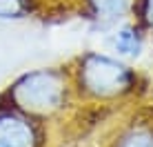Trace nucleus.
Instances as JSON below:
<instances>
[{
    "label": "nucleus",
    "mask_w": 153,
    "mask_h": 147,
    "mask_svg": "<svg viewBox=\"0 0 153 147\" xmlns=\"http://www.w3.org/2000/svg\"><path fill=\"white\" fill-rule=\"evenodd\" d=\"M69 74L73 94L98 103H109L129 96L138 89L140 82V74L126 60L96 49L76 56L69 65Z\"/></svg>",
    "instance_id": "obj_1"
},
{
    "label": "nucleus",
    "mask_w": 153,
    "mask_h": 147,
    "mask_svg": "<svg viewBox=\"0 0 153 147\" xmlns=\"http://www.w3.org/2000/svg\"><path fill=\"white\" fill-rule=\"evenodd\" d=\"M7 96L11 107L31 118L60 114L73 96L69 67H40L25 71L9 85Z\"/></svg>",
    "instance_id": "obj_2"
},
{
    "label": "nucleus",
    "mask_w": 153,
    "mask_h": 147,
    "mask_svg": "<svg viewBox=\"0 0 153 147\" xmlns=\"http://www.w3.org/2000/svg\"><path fill=\"white\" fill-rule=\"evenodd\" d=\"M0 147H40L36 120L16 107L0 109Z\"/></svg>",
    "instance_id": "obj_3"
},
{
    "label": "nucleus",
    "mask_w": 153,
    "mask_h": 147,
    "mask_svg": "<svg viewBox=\"0 0 153 147\" xmlns=\"http://www.w3.org/2000/svg\"><path fill=\"white\" fill-rule=\"evenodd\" d=\"M104 43H107V49L111 51L113 56L122 60H138L142 58L146 49V43H149V34L140 27L135 20H124L122 25H118L115 29H111L109 34H104Z\"/></svg>",
    "instance_id": "obj_4"
},
{
    "label": "nucleus",
    "mask_w": 153,
    "mask_h": 147,
    "mask_svg": "<svg viewBox=\"0 0 153 147\" xmlns=\"http://www.w3.org/2000/svg\"><path fill=\"white\" fill-rule=\"evenodd\" d=\"M131 2L133 0H82V16L93 31L109 34L131 18Z\"/></svg>",
    "instance_id": "obj_5"
},
{
    "label": "nucleus",
    "mask_w": 153,
    "mask_h": 147,
    "mask_svg": "<svg viewBox=\"0 0 153 147\" xmlns=\"http://www.w3.org/2000/svg\"><path fill=\"white\" fill-rule=\"evenodd\" d=\"M38 0H0V20L2 22H18L36 14Z\"/></svg>",
    "instance_id": "obj_6"
},
{
    "label": "nucleus",
    "mask_w": 153,
    "mask_h": 147,
    "mask_svg": "<svg viewBox=\"0 0 153 147\" xmlns=\"http://www.w3.org/2000/svg\"><path fill=\"white\" fill-rule=\"evenodd\" d=\"M115 147H153V127L133 125L118 138Z\"/></svg>",
    "instance_id": "obj_7"
},
{
    "label": "nucleus",
    "mask_w": 153,
    "mask_h": 147,
    "mask_svg": "<svg viewBox=\"0 0 153 147\" xmlns=\"http://www.w3.org/2000/svg\"><path fill=\"white\" fill-rule=\"evenodd\" d=\"M131 20H135L153 40V0H133L131 2Z\"/></svg>",
    "instance_id": "obj_8"
}]
</instances>
